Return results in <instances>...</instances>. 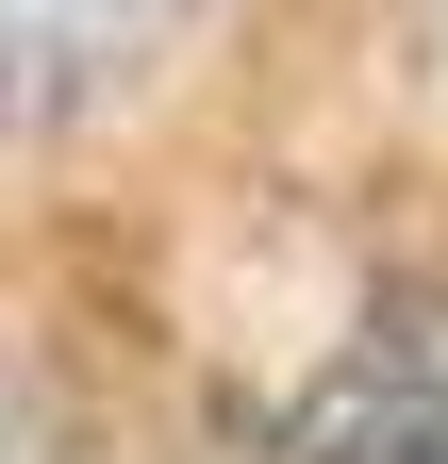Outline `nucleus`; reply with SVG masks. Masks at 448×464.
<instances>
[{"instance_id":"nucleus-1","label":"nucleus","mask_w":448,"mask_h":464,"mask_svg":"<svg viewBox=\"0 0 448 464\" xmlns=\"http://www.w3.org/2000/svg\"><path fill=\"white\" fill-rule=\"evenodd\" d=\"M183 0H0V133H50V116L117 100Z\"/></svg>"},{"instance_id":"nucleus-2","label":"nucleus","mask_w":448,"mask_h":464,"mask_svg":"<svg viewBox=\"0 0 448 464\" xmlns=\"http://www.w3.org/2000/svg\"><path fill=\"white\" fill-rule=\"evenodd\" d=\"M399 464H448V332L415 348V382H399Z\"/></svg>"}]
</instances>
